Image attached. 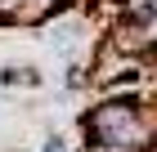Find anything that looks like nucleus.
Listing matches in <instances>:
<instances>
[{
    "mask_svg": "<svg viewBox=\"0 0 157 152\" xmlns=\"http://www.w3.org/2000/svg\"><path fill=\"white\" fill-rule=\"evenodd\" d=\"M85 139H103V143H121V148L144 152L153 143V125L144 121L139 98H103L85 117Z\"/></svg>",
    "mask_w": 157,
    "mask_h": 152,
    "instance_id": "obj_1",
    "label": "nucleus"
},
{
    "mask_svg": "<svg viewBox=\"0 0 157 152\" xmlns=\"http://www.w3.org/2000/svg\"><path fill=\"white\" fill-rule=\"evenodd\" d=\"M40 152H67V143H63L59 134H54V139H45V148H40Z\"/></svg>",
    "mask_w": 157,
    "mask_h": 152,
    "instance_id": "obj_5",
    "label": "nucleus"
},
{
    "mask_svg": "<svg viewBox=\"0 0 157 152\" xmlns=\"http://www.w3.org/2000/svg\"><path fill=\"white\" fill-rule=\"evenodd\" d=\"M0 85H40V72H32V67H5L0 72Z\"/></svg>",
    "mask_w": 157,
    "mask_h": 152,
    "instance_id": "obj_3",
    "label": "nucleus"
},
{
    "mask_svg": "<svg viewBox=\"0 0 157 152\" xmlns=\"http://www.w3.org/2000/svg\"><path fill=\"white\" fill-rule=\"evenodd\" d=\"M81 32H85V23L76 18V13H67L63 23H54V27H49V40H54V49L67 58V54H72V45L81 40Z\"/></svg>",
    "mask_w": 157,
    "mask_h": 152,
    "instance_id": "obj_2",
    "label": "nucleus"
},
{
    "mask_svg": "<svg viewBox=\"0 0 157 152\" xmlns=\"http://www.w3.org/2000/svg\"><path fill=\"white\" fill-rule=\"evenodd\" d=\"M23 5H27V0H0V27H5V23H18Z\"/></svg>",
    "mask_w": 157,
    "mask_h": 152,
    "instance_id": "obj_4",
    "label": "nucleus"
}]
</instances>
